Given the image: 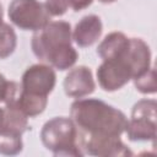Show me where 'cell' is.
I'll list each match as a JSON object with an SVG mask.
<instances>
[{
  "mask_svg": "<svg viewBox=\"0 0 157 157\" xmlns=\"http://www.w3.org/2000/svg\"><path fill=\"white\" fill-rule=\"evenodd\" d=\"M71 43V25L66 21H50L33 33L31 48L42 63L65 71L71 69L78 59V54Z\"/></svg>",
  "mask_w": 157,
  "mask_h": 157,
  "instance_id": "cell-1",
  "label": "cell"
},
{
  "mask_svg": "<svg viewBox=\"0 0 157 157\" xmlns=\"http://www.w3.org/2000/svg\"><path fill=\"white\" fill-rule=\"evenodd\" d=\"M70 118L77 130L87 135L121 136L128 125L126 115L98 98H77L70 105Z\"/></svg>",
  "mask_w": 157,
  "mask_h": 157,
  "instance_id": "cell-2",
  "label": "cell"
},
{
  "mask_svg": "<svg viewBox=\"0 0 157 157\" xmlns=\"http://www.w3.org/2000/svg\"><path fill=\"white\" fill-rule=\"evenodd\" d=\"M40 140L54 156H83L78 146V130L71 118L55 117L48 120L40 130Z\"/></svg>",
  "mask_w": 157,
  "mask_h": 157,
  "instance_id": "cell-3",
  "label": "cell"
},
{
  "mask_svg": "<svg viewBox=\"0 0 157 157\" xmlns=\"http://www.w3.org/2000/svg\"><path fill=\"white\" fill-rule=\"evenodd\" d=\"M157 102L155 99H140L132 109L130 120L125 128L126 136L130 141H152L157 135Z\"/></svg>",
  "mask_w": 157,
  "mask_h": 157,
  "instance_id": "cell-4",
  "label": "cell"
},
{
  "mask_svg": "<svg viewBox=\"0 0 157 157\" xmlns=\"http://www.w3.org/2000/svg\"><path fill=\"white\" fill-rule=\"evenodd\" d=\"M9 20L20 29L38 31L50 22L44 4L38 0H12L7 11Z\"/></svg>",
  "mask_w": 157,
  "mask_h": 157,
  "instance_id": "cell-5",
  "label": "cell"
},
{
  "mask_svg": "<svg viewBox=\"0 0 157 157\" xmlns=\"http://www.w3.org/2000/svg\"><path fill=\"white\" fill-rule=\"evenodd\" d=\"M78 146L83 155L87 153L97 157H124L132 155L120 136L87 135L78 131Z\"/></svg>",
  "mask_w": 157,
  "mask_h": 157,
  "instance_id": "cell-6",
  "label": "cell"
},
{
  "mask_svg": "<svg viewBox=\"0 0 157 157\" xmlns=\"http://www.w3.org/2000/svg\"><path fill=\"white\" fill-rule=\"evenodd\" d=\"M96 75L98 85L105 92L118 91L130 80H132L130 66L126 63L124 55L115 59L103 60V63L97 67Z\"/></svg>",
  "mask_w": 157,
  "mask_h": 157,
  "instance_id": "cell-7",
  "label": "cell"
},
{
  "mask_svg": "<svg viewBox=\"0 0 157 157\" xmlns=\"http://www.w3.org/2000/svg\"><path fill=\"white\" fill-rule=\"evenodd\" d=\"M56 83V74L48 64H33L28 66L21 77V88L25 92L45 96L54 90Z\"/></svg>",
  "mask_w": 157,
  "mask_h": 157,
  "instance_id": "cell-8",
  "label": "cell"
},
{
  "mask_svg": "<svg viewBox=\"0 0 157 157\" xmlns=\"http://www.w3.org/2000/svg\"><path fill=\"white\" fill-rule=\"evenodd\" d=\"M64 92L72 98H83L94 92L96 83L90 67L85 65L71 69L63 82Z\"/></svg>",
  "mask_w": 157,
  "mask_h": 157,
  "instance_id": "cell-9",
  "label": "cell"
},
{
  "mask_svg": "<svg viewBox=\"0 0 157 157\" xmlns=\"http://www.w3.org/2000/svg\"><path fill=\"white\" fill-rule=\"evenodd\" d=\"M130 66L132 80L146 72L151 67V50L148 44L140 38H130L129 47L124 54Z\"/></svg>",
  "mask_w": 157,
  "mask_h": 157,
  "instance_id": "cell-10",
  "label": "cell"
},
{
  "mask_svg": "<svg viewBox=\"0 0 157 157\" xmlns=\"http://www.w3.org/2000/svg\"><path fill=\"white\" fill-rule=\"evenodd\" d=\"M103 25L97 15L83 16L75 26L72 31V40L80 48H87L93 45L102 36Z\"/></svg>",
  "mask_w": 157,
  "mask_h": 157,
  "instance_id": "cell-11",
  "label": "cell"
},
{
  "mask_svg": "<svg viewBox=\"0 0 157 157\" xmlns=\"http://www.w3.org/2000/svg\"><path fill=\"white\" fill-rule=\"evenodd\" d=\"M129 42L130 38H128L123 32H110L98 44L97 54L103 60L120 58L126 52Z\"/></svg>",
  "mask_w": 157,
  "mask_h": 157,
  "instance_id": "cell-12",
  "label": "cell"
},
{
  "mask_svg": "<svg viewBox=\"0 0 157 157\" xmlns=\"http://www.w3.org/2000/svg\"><path fill=\"white\" fill-rule=\"evenodd\" d=\"M48 104V97L45 96H38V94H32L28 92H25L21 88L20 96L16 101V105L28 117H37L42 114Z\"/></svg>",
  "mask_w": 157,
  "mask_h": 157,
  "instance_id": "cell-13",
  "label": "cell"
},
{
  "mask_svg": "<svg viewBox=\"0 0 157 157\" xmlns=\"http://www.w3.org/2000/svg\"><path fill=\"white\" fill-rule=\"evenodd\" d=\"M17 45V36L15 29L5 22L0 23V59L10 56Z\"/></svg>",
  "mask_w": 157,
  "mask_h": 157,
  "instance_id": "cell-14",
  "label": "cell"
},
{
  "mask_svg": "<svg viewBox=\"0 0 157 157\" xmlns=\"http://www.w3.org/2000/svg\"><path fill=\"white\" fill-rule=\"evenodd\" d=\"M23 148L22 135L0 130V153L5 156L18 155Z\"/></svg>",
  "mask_w": 157,
  "mask_h": 157,
  "instance_id": "cell-15",
  "label": "cell"
},
{
  "mask_svg": "<svg viewBox=\"0 0 157 157\" xmlns=\"http://www.w3.org/2000/svg\"><path fill=\"white\" fill-rule=\"evenodd\" d=\"M21 92V85L16 81H9L6 77L0 74V103L12 104L16 103Z\"/></svg>",
  "mask_w": 157,
  "mask_h": 157,
  "instance_id": "cell-16",
  "label": "cell"
},
{
  "mask_svg": "<svg viewBox=\"0 0 157 157\" xmlns=\"http://www.w3.org/2000/svg\"><path fill=\"white\" fill-rule=\"evenodd\" d=\"M134 85L136 90L142 94H153L157 91L156 85V70L155 67H150L146 72L134 78Z\"/></svg>",
  "mask_w": 157,
  "mask_h": 157,
  "instance_id": "cell-17",
  "label": "cell"
},
{
  "mask_svg": "<svg viewBox=\"0 0 157 157\" xmlns=\"http://www.w3.org/2000/svg\"><path fill=\"white\" fill-rule=\"evenodd\" d=\"M44 7L50 16H63L70 7V0H45Z\"/></svg>",
  "mask_w": 157,
  "mask_h": 157,
  "instance_id": "cell-18",
  "label": "cell"
},
{
  "mask_svg": "<svg viewBox=\"0 0 157 157\" xmlns=\"http://www.w3.org/2000/svg\"><path fill=\"white\" fill-rule=\"evenodd\" d=\"M93 2V0H70V6L72 7L74 11H81L86 7H88Z\"/></svg>",
  "mask_w": 157,
  "mask_h": 157,
  "instance_id": "cell-19",
  "label": "cell"
},
{
  "mask_svg": "<svg viewBox=\"0 0 157 157\" xmlns=\"http://www.w3.org/2000/svg\"><path fill=\"white\" fill-rule=\"evenodd\" d=\"M2 17H4V10H2V5L0 4V23L2 22Z\"/></svg>",
  "mask_w": 157,
  "mask_h": 157,
  "instance_id": "cell-20",
  "label": "cell"
},
{
  "mask_svg": "<svg viewBox=\"0 0 157 157\" xmlns=\"http://www.w3.org/2000/svg\"><path fill=\"white\" fill-rule=\"evenodd\" d=\"M98 1L102 2V4H112V2H114L117 0H98Z\"/></svg>",
  "mask_w": 157,
  "mask_h": 157,
  "instance_id": "cell-21",
  "label": "cell"
}]
</instances>
